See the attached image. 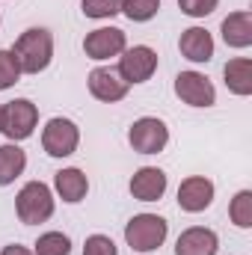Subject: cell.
I'll list each match as a JSON object with an SVG mask.
<instances>
[{
	"label": "cell",
	"instance_id": "obj_1",
	"mask_svg": "<svg viewBox=\"0 0 252 255\" xmlns=\"http://www.w3.org/2000/svg\"><path fill=\"white\" fill-rule=\"evenodd\" d=\"M12 54L21 65V74H39L51 65V57H54V36L51 30L45 27H30L24 30L15 45H12Z\"/></svg>",
	"mask_w": 252,
	"mask_h": 255
},
{
	"label": "cell",
	"instance_id": "obj_2",
	"mask_svg": "<svg viewBox=\"0 0 252 255\" xmlns=\"http://www.w3.org/2000/svg\"><path fill=\"white\" fill-rule=\"evenodd\" d=\"M15 211H18V220L24 226H39V223H48L54 217V193L48 184L42 181H30L24 184L18 199H15Z\"/></svg>",
	"mask_w": 252,
	"mask_h": 255
},
{
	"label": "cell",
	"instance_id": "obj_3",
	"mask_svg": "<svg viewBox=\"0 0 252 255\" xmlns=\"http://www.w3.org/2000/svg\"><path fill=\"white\" fill-rule=\"evenodd\" d=\"M166 232H169V226H166L163 217H157V214H136L125 226V241L127 247L136 250V253H154L166 241Z\"/></svg>",
	"mask_w": 252,
	"mask_h": 255
},
{
	"label": "cell",
	"instance_id": "obj_4",
	"mask_svg": "<svg viewBox=\"0 0 252 255\" xmlns=\"http://www.w3.org/2000/svg\"><path fill=\"white\" fill-rule=\"evenodd\" d=\"M36 122H39V110L27 98H15V101L3 104V110H0V130L9 136V142H21V139L33 136Z\"/></svg>",
	"mask_w": 252,
	"mask_h": 255
},
{
	"label": "cell",
	"instance_id": "obj_5",
	"mask_svg": "<svg viewBox=\"0 0 252 255\" xmlns=\"http://www.w3.org/2000/svg\"><path fill=\"white\" fill-rule=\"evenodd\" d=\"M127 142H130L133 151H139V154H157V151H163L166 142H169V128L163 125L160 119H154V116H142V119H136V122L130 125Z\"/></svg>",
	"mask_w": 252,
	"mask_h": 255
},
{
	"label": "cell",
	"instance_id": "obj_6",
	"mask_svg": "<svg viewBox=\"0 0 252 255\" xmlns=\"http://www.w3.org/2000/svg\"><path fill=\"white\" fill-rule=\"evenodd\" d=\"M77 142H80V130L71 119H51L45 130H42V148L51 154V157H68L77 151Z\"/></svg>",
	"mask_w": 252,
	"mask_h": 255
},
{
	"label": "cell",
	"instance_id": "obj_7",
	"mask_svg": "<svg viewBox=\"0 0 252 255\" xmlns=\"http://www.w3.org/2000/svg\"><path fill=\"white\" fill-rule=\"evenodd\" d=\"M157 71V54L148 45H133L125 48L119 57V74L127 83H145L151 74Z\"/></svg>",
	"mask_w": 252,
	"mask_h": 255
},
{
	"label": "cell",
	"instance_id": "obj_8",
	"mask_svg": "<svg viewBox=\"0 0 252 255\" xmlns=\"http://www.w3.org/2000/svg\"><path fill=\"white\" fill-rule=\"evenodd\" d=\"M175 95L190 107H211L217 101L214 83L205 74H199V71H181L175 77Z\"/></svg>",
	"mask_w": 252,
	"mask_h": 255
},
{
	"label": "cell",
	"instance_id": "obj_9",
	"mask_svg": "<svg viewBox=\"0 0 252 255\" xmlns=\"http://www.w3.org/2000/svg\"><path fill=\"white\" fill-rule=\"evenodd\" d=\"M127 83L125 77L116 71V68H92L89 71V92L104 101V104H116L127 95Z\"/></svg>",
	"mask_w": 252,
	"mask_h": 255
},
{
	"label": "cell",
	"instance_id": "obj_10",
	"mask_svg": "<svg viewBox=\"0 0 252 255\" xmlns=\"http://www.w3.org/2000/svg\"><path fill=\"white\" fill-rule=\"evenodd\" d=\"M83 51L89 60H110V57H119L125 51V33L119 27H101V30H92L86 39H83Z\"/></svg>",
	"mask_w": 252,
	"mask_h": 255
},
{
	"label": "cell",
	"instance_id": "obj_11",
	"mask_svg": "<svg viewBox=\"0 0 252 255\" xmlns=\"http://www.w3.org/2000/svg\"><path fill=\"white\" fill-rule=\"evenodd\" d=\"M214 202V181H208L205 175H190L178 187V208L187 214H199Z\"/></svg>",
	"mask_w": 252,
	"mask_h": 255
},
{
	"label": "cell",
	"instance_id": "obj_12",
	"mask_svg": "<svg viewBox=\"0 0 252 255\" xmlns=\"http://www.w3.org/2000/svg\"><path fill=\"white\" fill-rule=\"evenodd\" d=\"M217 250H220L217 232L205 229V226L184 229L178 235V244H175V255H217Z\"/></svg>",
	"mask_w": 252,
	"mask_h": 255
},
{
	"label": "cell",
	"instance_id": "obj_13",
	"mask_svg": "<svg viewBox=\"0 0 252 255\" xmlns=\"http://www.w3.org/2000/svg\"><path fill=\"white\" fill-rule=\"evenodd\" d=\"M166 193V172L157 166H142L130 178V196L139 202H157Z\"/></svg>",
	"mask_w": 252,
	"mask_h": 255
},
{
	"label": "cell",
	"instance_id": "obj_14",
	"mask_svg": "<svg viewBox=\"0 0 252 255\" xmlns=\"http://www.w3.org/2000/svg\"><path fill=\"white\" fill-rule=\"evenodd\" d=\"M178 48H181V54L187 57L190 63H208V60L214 57V39H211V33L202 30V27L184 30L181 39H178Z\"/></svg>",
	"mask_w": 252,
	"mask_h": 255
},
{
	"label": "cell",
	"instance_id": "obj_15",
	"mask_svg": "<svg viewBox=\"0 0 252 255\" xmlns=\"http://www.w3.org/2000/svg\"><path fill=\"white\" fill-rule=\"evenodd\" d=\"M223 42L229 48H250L252 45V12L241 9V12H232L223 21Z\"/></svg>",
	"mask_w": 252,
	"mask_h": 255
},
{
	"label": "cell",
	"instance_id": "obj_16",
	"mask_svg": "<svg viewBox=\"0 0 252 255\" xmlns=\"http://www.w3.org/2000/svg\"><path fill=\"white\" fill-rule=\"evenodd\" d=\"M54 187L60 193V199L68 202V205H74V202H80L86 190H89V181H86V175L80 172V169H74V166H68V169H60L57 175H54Z\"/></svg>",
	"mask_w": 252,
	"mask_h": 255
},
{
	"label": "cell",
	"instance_id": "obj_17",
	"mask_svg": "<svg viewBox=\"0 0 252 255\" xmlns=\"http://www.w3.org/2000/svg\"><path fill=\"white\" fill-rule=\"evenodd\" d=\"M223 74H226V86L235 92V95H252V63L247 57H238V60H229L226 68H223Z\"/></svg>",
	"mask_w": 252,
	"mask_h": 255
},
{
	"label": "cell",
	"instance_id": "obj_18",
	"mask_svg": "<svg viewBox=\"0 0 252 255\" xmlns=\"http://www.w3.org/2000/svg\"><path fill=\"white\" fill-rule=\"evenodd\" d=\"M24 166H27V154H24V148H18L15 142L0 145V187L12 184V181L24 172Z\"/></svg>",
	"mask_w": 252,
	"mask_h": 255
},
{
	"label": "cell",
	"instance_id": "obj_19",
	"mask_svg": "<svg viewBox=\"0 0 252 255\" xmlns=\"http://www.w3.org/2000/svg\"><path fill=\"white\" fill-rule=\"evenodd\" d=\"M68 253H71V241L63 232H48L33 247V255H68Z\"/></svg>",
	"mask_w": 252,
	"mask_h": 255
},
{
	"label": "cell",
	"instance_id": "obj_20",
	"mask_svg": "<svg viewBox=\"0 0 252 255\" xmlns=\"http://www.w3.org/2000/svg\"><path fill=\"white\" fill-rule=\"evenodd\" d=\"M229 217H232V223H235L238 229H250L252 226V193L250 190H241L232 199Z\"/></svg>",
	"mask_w": 252,
	"mask_h": 255
},
{
	"label": "cell",
	"instance_id": "obj_21",
	"mask_svg": "<svg viewBox=\"0 0 252 255\" xmlns=\"http://www.w3.org/2000/svg\"><path fill=\"white\" fill-rule=\"evenodd\" d=\"M160 9V0H122V12L130 21H151Z\"/></svg>",
	"mask_w": 252,
	"mask_h": 255
},
{
	"label": "cell",
	"instance_id": "obj_22",
	"mask_svg": "<svg viewBox=\"0 0 252 255\" xmlns=\"http://www.w3.org/2000/svg\"><path fill=\"white\" fill-rule=\"evenodd\" d=\"M80 6L86 18H113L122 12V0H83Z\"/></svg>",
	"mask_w": 252,
	"mask_h": 255
},
{
	"label": "cell",
	"instance_id": "obj_23",
	"mask_svg": "<svg viewBox=\"0 0 252 255\" xmlns=\"http://www.w3.org/2000/svg\"><path fill=\"white\" fill-rule=\"evenodd\" d=\"M18 77H21V65L15 60V54L12 51H0V92L15 86Z\"/></svg>",
	"mask_w": 252,
	"mask_h": 255
},
{
	"label": "cell",
	"instance_id": "obj_24",
	"mask_svg": "<svg viewBox=\"0 0 252 255\" xmlns=\"http://www.w3.org/2000/svg\"><path fill=\"white\" fill-rule=\"evenodd\" d=\"M83 255H119V250L107 235H92L83 244Z\"/></svg>",
	"mask_w": 252,
	"mask_h": 255
},
{
	"label": "cell",
	"instance_id": "obj_25",
	"mask_svg": "<svg viewBox=\"0 0 252 255\" xmlns=\"http://www.w3.org/2000/svg\"><path fill=\"white\" fill-rule=\"evenodd\" d=\"M217 3H220V0H178L181 12L190 15V18H205V15H211V12L217 9Z\"/></svg>",
	"mask_w": 252,
	"mask_h": 255
},
{
	"label": "cell",
	"instance_id": "obj_26",
	"mask_svg": "<svg viewBox=\"0 0 252 255\" xmlns=\"http://www.w3.org/2000/svg\"><path fill=\"white\" fill-rule=\"evenodd\" d=\"M0 255H33V253H30L27 247H18V244H9V247H6V250H3Z\"/></svg>",
	"mask_w": 252,
	"mask_h": 255
},
{
	"label": "cell",
	"instance_id": "obj_27",
	"mask_svg": "<svg viewBox=\"0 0 252 255\" xmlns=\"http://www.w3.org/2000/svg\"><path fill=\"white\" fill-rule=\"evenodd\" d=\"M0 110H3V107H0Z\"/></svg>",
	"mask_w": 252,
	"mask_h": 255
}]
</instances>
